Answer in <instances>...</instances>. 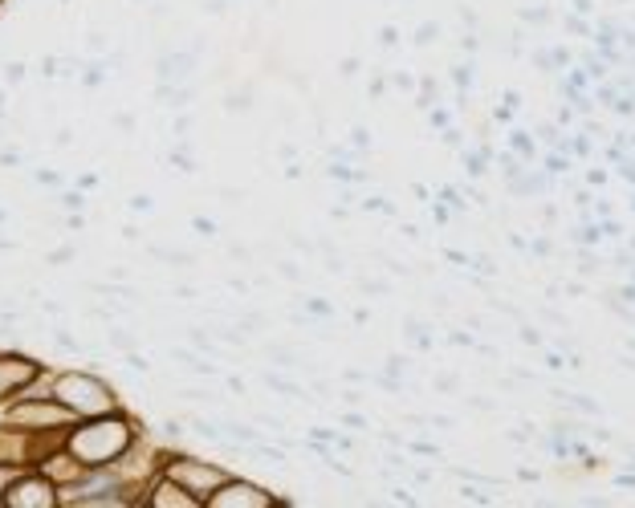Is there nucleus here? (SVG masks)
<instances>
[{
	"label": "nucleus",
	"mask_w": 635,
	"mask_h": 508,
	"mask_svg": "<svg viewBox=\"0 0 635 508\" xmlns=\"http://www.w3.org/2000/svg\"><path fill=\"white\" fill-rule=\"evenodd\" d=\"M546 366H550V370H562L566 358H562V354H546Z\"/></svg>",
	"instance_id": "obj_53"
},
{
	"label": "nucleus",
	"mask_w": 635,
	"mask_h": 508,
	"mask_svg": "<svg viewBox=\"0 0 635 508\" xmlns=\"http://www.w3.org/2000/svg\"><path fill=\"white\" fill-rule=\"evenodd\" d=\"M53 398H57L61 407H70L78 419L106 415V411H118V407H122L115 382H106V378L90 366L57 370V374H53Z\"/></svg>",
	"instance_id": "obj_2"
},
{
	"label": "nucleus",
	"mask_w": 635,
	"mask_h": 508,
	"mask_svg": "<svg viewBox=\"0 0 635 508\" xmlns=\"http://www.w3.org/2000/svg\"><path fill=\"white\" fill-rule=\"evenodd\" d=\"M228 391H236V394H244V378H236V374H233V378H228Z\"/></svg>",
	"instance_id": "obj_57"
},
{
	"label": "nucleus",
	"mask_w": 635,
	"mask_h": 508,
	"mask_svg": "<svg viewBox=\"0 0 635 508\" xmlns=\"http://www.w3.org/2000/svg\"><path fill=\"white\" fill-rule=\"evenodd\" d=\"M302 301V309H306L309 318H334V301H322L318 293H306V297H298Z\"/></svg>",
	"instance_id": "obj_19"
},
{
	"label": "nucleus",
	"mask_w": 635,
	"mask_h": 508,
	"mask_svg": "<svg viewBox=\"0 0 635 508\" xmlns=\"http://www.w3.org/2000/svg\"><path fill=\"white\" fill-rule=\"evenodd\" d=\"M587 184L603 187V184H607V171H590V175H587Z\"/></svg>",
	"instance_id": "obj_56"
},
{
	"label": "nucleus",
	"mask_w": 635,
	"mask_h": 508,
	"mask_svg": "<svg viewBox=\"0 0 635 508\" xmlns=\"http://www.w3.org/2000/svg\"><path fill=\"white\" fill-rule=\"evenodd\" d=\"M53 147H73V130H70V126L53 130Z\"/></svg>",
	"instance_id": "obj_45"
},
{
	"label": "nucleus",
	"mask_w": 635,
	"mask_h": 508,
	"mask_svg": "<svg viewBox=\"0 0 635 508\" xmlns=\"http://www.w3.org/2000/svg\"><path fill=\"white\" fill-rule=\"evenodd\" d=\"M0 423H8L17 431H70L78 415L49 394V398H8L0 411Z\"/></svg>",
	"instance_id": "obj_3"
},
{
	"label": "nucleus",
	"mask_w": 635,
	"mask_h": 508,
	"mask_svg": "<svg viewBox=\"0 0 635 508\" xmlns=\"http://www.w3.org/2000/svg\"><path fill=\"white\" fill-rule=\"evenodd\" d=\"M452 82H456V86H460V90H469V86H472V66H469V61H465V66H456V70H452Z\"/></svg>",
	"instance_id": "obj_37"
},
{
	"label": "nucleus",
	"mask_w": 635,
	"mask_h": 508,
	"mask_svg": "<svg viewBox=\"0 0 635 508\" xmlns=\"http://www.w3.org/2000/svg\"><path fill=\"white\" fill-rule=\"evenodd\" d=\"M338 73H342V77H354V73H358V61H354V57H346V61H342V70H338Z\"/></svg>",
	"instance_id": "obj_51"
},
{
	"label": "nucleus",
	"mask_w": 635,
	"mask_h": 508,
	"mask_svg": "<svg viewBox=\"0 0 635 508\" xmlns=\"http://www.w3.org/2000/svg\"><path fill=\"white\" fill-rule=\"evenodd\" d=\"M57 208L86 211V208H90V200H86V191H82V187H61V191H57Z\"/></svg>",
	"instance_id": "obj_18"
},
{
	"label": "nucleus",
	"mask_w": 635,
	"mask_h": 508,
	"mask_svg": "<svg viewBox=\"0 0 635 508\" xmlns=\"http://www.w3.org/2000/svg\"><path fill=\"white\" fill-rule=\"evenodd\" d=\"M143 508H204V505H200L180 480H171V476L159 472V476L147 484V492H143Z\"/></svg>",
	"instance_id": "obj_7"
},
{
	"label": "nucleus",
	"mask_w": 635,
	"mask_h": 508,
	"mask_svg": "<svg viewBox=\"0 0 635 508\" xmlns=\"http://www.w3.org/2000/svg\"><path fill=\"white\" fill-rule=\"evenodd\" d=\"M277 277H285V281H302V269H298V260H277Z\"/></svg>",
	"instance_id": "obj_34"
},
{
	"label": "nucleus",
	"mask_w": 635,
	"mask_h": 508,
	"mask_svg": "<svg viewBox=\"0 0 635 508\" xmlns=\"http://www.w3.org/2000/svg\"><path fill=\"white\" fill-rule=\"evenodd\" d=\"M70 260H78V244H61V248H49L45 253L49 269H61V264H70Z\"/></svg>",
	"instance_id": "obj_22"
},
{
	"label": "nucleus",
	"mask_w": 635,
	"mask_h": 508,
	"mask_svg": "<svg viewBox=\"0 0 635 508\" xmlns=\"http://www.w3.org/2000/svg\"><path fill=\"white\" fill-rule=\"evenodd\" d=\"M122 366L131 370V374H151V362H147V354H139V350H126V354H122Z\"/></svg>",
	"instance_id": "obj_26"
},
{
	"label": "nucleus",
	"mask_w": 635,
	"mask_h": 508,
	"mask_svg": "<svg viewBox=\"0 0 635 508\" xmlns=\"http://www.w3.org/2000/svg\"><path fill=\"white\" fill-rule=\"evenodd\" d=\"M49 342H53V346L61 350V354H73V358H86V342H82V338L73 334L70 325H53V329H49Z\"/></svg>",
	"instance_id": "obj_12"
},
{
	"label": "nucleus",
	"mask_w": 635,
	"mask_h": 508,
	"mask_svg": "<svg viewBox=\"0 0 635 508\" xmlns=\"http://www.w3.org/2000/svg\"><path fill=\"white\" fill-rule=\"evenodd\" d=\"M566 29H570V33H578V37H590V24L578 21V17H566Z\"/></svg>",
	"instance_id": "obj_44"
},
{
	"label": "nucleus",
	"mask_w": 635,
	"mask_h": 508,
	"mask_svg": "<svg viewBox=\"0 0 635 508\" xmlns=\"http://www.w3.org/2000/svg\"><path fill=\"white\" fill-rule=\"evenodd\" d=\"M521 17H525V21H534V24L550 21V13H546V8H521Z\"/></svg>",
	"instance_id": "obj_47"
},
{
	"label": "nucleus",
	"mask_w": 635,
	"mask_h": 508,
	"mask_svg": "<svg viewBox=\"0 0 635 508\" xmlns=\"http://www.w3.org/2000/svg\"><path fill=\"white\" fill-rule=\"evenodd\" d=\"M220 423H224V439L228 443H257L261 439V427L244 423V419H220Z\"/></svg>",
	"instance_id": "obj_15"
},
{
	"label": "nucleus",
	"mask_w": 635,
	"mask_h": 508,
	"mask_svg": "<svg viewBox=\"0 0 635 508\" xmlns=\"http://www.w3.org/2000/svg\"><path fill=\"white\" fill-rule=\"evenodd\" d=\"M261 382H265L269 391H277L282 398H306V387H302V382H293V378H285L282 370H265V374H261Z\"/></svg>",
	"instance_id": "obj_13"
},
{
	"label": "nucleus",
	"mask_w": 635,
	"mask_h": 508,
	"mask_svg": "<svg viewBox=\"0 0 635 508\" xmlns=\"http://www.w3.org/2000/svg\"><path fill=\"white\" fill-rule=\"evenodd\" d=\"M460 500H469V505H493V496H481L476 488H460Z\"/></svg>",
	"instance_id": "obj_41"
},
{
	"label": "nucleus",
	"mask_w": 635,
	"mask_h": 508,
	"mask_svg": "<svg viewBox=\"0 0 635 508\" xmlns=\"http://www.w3.org/2000/svg\"><path fill=\"white\" fill-rule=\"evenodd\" d=\"M0 114H8V86H0Z\"/></svg>",
	"instance_id": "obj_58"
},
{
	"label": "nucleus",
	"mask_w": 635,
	"mask_h": 508,
	"mask_svg": "<svg viewBox=\"0 0 635 508\" xmlns=\"http://www.w3.org/2000/svg\"><path fill=\"white\" fill-rule=\"evenodd\" d=\"M615 484H619V488H635V476H627V472H623V476H619Z\"/></svg>",
	"instance_id": "obj_59"
},
{
	"label": "nucleus",
	"mask_w": 635,
	"mask_h": 508,
	"mask_svg": "<svg viewBox=\"0 0 635 508\" xmlns=\"http://www.w3.org/2000/svg\"><path fill=\"white\" fill-rule=\"evenodd\" d=\"M17 472H21V463H0V508H4V492H8Z\"/></svg>",
	"instance_id": "obj_30"
},
{
	"label": "nucleus",
	"mask_w": 635,
	"mask_h": 508,
	"mask_svg": "<svg viewBox=\"0 0 635 508\" xmlns=\"http://www.w3.org/2000/svg\"><path fill=\"white\" fill-rule=\"evenodd\" d=\"M351 142H354V147H371V135L358 126V130H351Z\"/></svg>",
	"instance_id": "obj_49"
},
{
	"label": "nucleus",
	"mask_w": 635,
	"mask_h": 508,
	"mask_svg": "<svg viewBox=\"0 0 635 508\" xmlns=\"http://www.w3.org/2000/svg\"><path fill=\"white\" fill-rule=\"evenodd\" d=\"M489 151H465V167H469V175H485L489 167Z\"/></svg>",
	"instance_id": "obj_27"
},
{
	"label": "nucleus",
	"mask_w": 635,
	"mask_h": 508,
	"mask_svg": "<svg viewBox=\"0 0 635 508\" xmlns=\"http://www.w3.org/2000/svg\"><path fill=\"white\" fill-rule=\"evenodd\" d=\"M249 110H253V90H249V86L240 94L236 90L224 94V114H249Z\"/></svg>",
	"instance_id": "obj_17"
},
{
	"label": "nucleus",
	"mask_w": 635,
	"mask_h": 508,
	"mask_svg": "<svg viewBox=\"0 0 635 508\" xmlns=\"http://www.w3.org/2000/svg\"><path fill=\"white\" fill-rule=\"evenodd\" d=\"M440 204L452 208V211H465V200H460V191H456V187H444V191H440Z\"/></svg>",
	"instance_id": "obj_33"
},
{
	"label": "nucleus",
	"mask_w": 635,
	"mask_h": 508,
	"mask_svg": "<svg viewBox=\"0 0 635 508\" xmlns=\"http://www.w3.org/2000/svg\"><path fill=\"white\" fill-rule=\"evenodd\" d=\"M4 508H57V484L41 468H21L4 492Z\"/></svg>",
	"instance_id": "obj_5"
},
{
	"label": "nucleus",
	"mask_w": 635,
	"mask_h": 508,
	"mask_svg": "<svg viewBox=\"0 0 635 508\" xmlns=\"http://www.w3.org/2000/svg\"><path fill=\"white\" fill-rule=\"evenodd\" d=\"M171 293L180 301H196V285H171Z\"/></svg>",
	"instance_id": "obj_48"
},
{
	"label": "nucleus",
	"mask_w": 635,
	"mask_h": 508,
	"mask_svg": "<svg viewBox=\"0 0 635 508\" xmlns=\"http://www.w3.org/2000/svg\"><path fill=\"white\" fill-rule=\"evenodd\" d=\"M200 70V53L196 49H163L155 57V82H191Z\"/></svg>",
	"instance_id": "obj_8"
},
{
	"label": "nucleus",
	"mask_w": 635,
	"mask_h": 508,
	"mask_svg": "<svg viewBox=\"0 0 635 508\" xmlns=\"http://www.w3.org/2000/svg\"><path fill=\"white\" fill-rule=\"evenodd\" d=\"M228 4H233V0H204V13H208V17H224Z\"/></svg>",
	"instance_id": "obj_42"
},
{
	"label": "nucleus",
	"mask_w": 635,
	"mask_h": 508,
	"mask_svg": "<svg viewBox=\"0 0 635 508\" xmlns=\"http://www.w3.org/2000/svg\"><path fill=\"white\" fill-rule=\"evenodd\" d=\"M379 45L395 49V45H400V29H395V24H383V29H379Z\"/></svg>",
	"instance_id": "obj_36"
},
{
	"label": "nucleus",
	"mask_w": 635,
	"mask_h": 508,
	"mask_svg": "<svg viewBox=\"0 0 635 508\" xmlns=\"http://www.w3.org/2000/svg\"><path fill=\"white\" fill-rule=\"evenodd\" d=\"M391 82H395V86H403V90H411V86H416V77H407V73H395Z\"/></svg>",
	"instance_id": "obj_55"
},
{
	"label": "nucleus",
	"mask_w": 635,
	"mask_h": 508,
	"mask_svg": "<svg viewBox=\"0 0 635 508\" xmlns=\"http://www.w3.org/2000/svg\"><path fill=\"white\" fill-rule=\"evenodd\" d=\"M191 232L204 236V240H212V236H216V220H208V216H191Z\"/></svg>",
	"instance_id": "obj_31"
},
{
	"label": "nucleus",
	"mask_w": 635,
	"mask_h": 508,
	"mask_svg": "<svg viewBox=\"0 0 635 508\" xmlns=\"http://www.w3.org/2000/svg\"><path fill=\"white\" fill-rule=\"evenodd\" d=\"M163 476H171V480H180V484L188 488L191 496L200 500V505H208V496L216 492V488L224 484L228 476H233V468H224V463H212V460H196V456H188V451H180V447H171L163 460Z\"/></svg>",
	"instance_id": "obj_4"
},
{
	"label": "nucleus",
	"mask_w": 635,
	"mask_h": 508,
	"mask_svg": "<svg viewBox=\"0 0 635 508\" xmlns=\"http://www.w3.org/2000/svg\"><path fill=\"white\" fill-rule=\"evenodd\" d=\"M98 184H102V179H98L94 171H82V175H78V179H73V187H82V191H94Z\"/></svg>",
	"instance_id": "obj_40"
},
{
	"label": "nucleus",
	"mask_w": 635,
	"mask_h": 508,
	"mask_svg": "<svg viewBox=\"0 0 635 508\" xmlns=\"http://www.w3.org/2000/svg\"><path fill=\"white\" fill-rule=\"evenodd\" d=\"M106 346L118 350V354H126V350H139V338H135V334H131L126 325L110 322V325H106Z\"/></svg>",
	"instance_id": "obj_16"
},
{
	"label": "nucleus",
	"mask_w": 635,
	"mask_h": 508,
	"mask_svg": "<svg viewBox=\"0 0 635 508\" xmlns=\"http://www.w3.org/2000/svg\"><path fill=\"white\" fill-rule=\"evenodd\" d=\"M24 163V151L17 147H0V167H21Z\"/></svg>",
	"instance_id": "obj_35"
},
{
	"label": "nucleus",
	"mask_w": 635,
	"mask_h": 508,
	"mask_svg": "<svg viewBox=\"0 0 635 508\" xmlns=\"http://www.w3.org/2000/svg\"><path fill=\"white\" fill-rule=\"evenodd\" d=\"M265 358H269L277 370H298L302 366V354H298L293 346H285V342H269V346H265Z\"/></svg>",
	"instance_id": "obj_14"
},
{
	"label": "nucleus",
	"mask_w": 635,
	"mask_h": 508,
	"mask_svg": "<svg viewBox=\"0 0 635 508\" xmlns=\"http://www.w3.org/2000/svg\"><path fill=\"white\" fill-rule=\"evenodd\" d=\"M632 253H635V240H632Z\"/></svg>",
	"instance_id": "obj_61"
},
{
	"label": "nucleus",
	"mask_w": 635,
	"mask_h": 508,
	"mask_svg": "<svg viewBox=\"0 0 635 508\" xmlns=\"http://www.w3.org/2000/svg\"><path fill=\"white\" fill-rule=\"evenodd\" d=\"M566 167H570L566 155H546V175H562Z\"/></svg>",
	"instance_id": "obj_38"
},
{
	"label": "nucleus",
	"mask_w": 635,
	"mask_h": 508,
	"mask_svg": "<svg viewBox=\"0 0 635 508\" xmlns=\"http://www.w3.org/2000/svg\"><path fill=\"white\" fill-rule=\"evenodd\" d=\"M619 297H623V305H635V285H623V289H619Z\"/></svg>",
	"instance_id": "obj_54"
},
{
	"label": "nucleus",
	"mask_w": 635,
	"mask_h": 508,
	"mask_svg": "<svg viewBox=\"0 0 635 508\" xmlns=\"http://www.w3.org/2000/svg\"><path fill=\"white\" fill-rule=\"evenodd\" d=\"M0 224H8V211H4V208H0Z\"/></svg>",
	"instance_id": "obj_60"
},
{
	"label": "nucleus",
	"mask_w": 635,
	"mask_h": 508,
	"mask_svg": "<svg viewBox=\"0 0 635 508\" xmlns=\"http://www.w3.org/2000/svg\"><path fill=\"white\" fill-rule=\"evenodd\" d=\"M338 423H346L351 431H363V427H367V415H358V411H342V415H338Z\"/></svg>",
	"instance_id": "obj_39"
},
{
	"label": "nucleus",
	"mask_w": 635,
	"mask_h": 508,
	"mask_svg": "<svg viewBox=\"0 0 635 508\" xmlns=\"http://www.w3.org/2000/svg\"><path fill=\"white\" fill-rule=\"evenodd\" d=\"M184 423L191 427V435L204 439V443H220L224 439V423L212 415H196V411H184Z\"/></svg>",
	"instance_id": "obj_10"
},
{
	"label": "nucleus",
	"mask_w": 635,
	"mask_h": 508,
	"mask_svg": "<svg viewBox=\"0 0 635 508\" xmlns=\"http://www.w3.org/2000/svg\"><path fill=\"white\" fill-rule=\"evenodd\" d=\"M139 435L143 423L126 407H118V411H106V415L78 419L66 431V451L82 468H110L139 443Z\"/></svg>",
	"instance_id": "obj_1"
},
{
	"label": "nucleus",
	"mask_w": 635,
	"mask_h": 508,
	"mask_svg": "<svg viewBox=\"0 0 635 508\" xmlns=\"http://www.w3.org/2000/svg\"><path fill=\"white\" fill-rule=\"evenodd\" d=\"M509 147L518 151L521 159H534V155H538V147H534V139H530L525 130H513V135H509Z\"/></svg>",
	"instance_id": "obj_24"
},
{
	"label": "nucleus",
	"mask_w": 635,
	"mask_h": 508,
	"mask_svg": "<svg viewBox=\"0 0 635 508\" xmlns=\"http://www.w3.org/2000/svg\"><path fill=\"white\" fill-rule=\"evenodd\" d=\"M155 102L167 106L171 114L191 110V102H196V82H155Z\"/></svg>",
	"instance_id": "obj_9"
},
{
	"label": "nucleus",
	"mask_w": 635,
	"mask_h": 508,
	"mask_svg": "<svg viewBox=\"0 0 635 508\" xmlns=\"http://www.w3.org/2000/svg\"><path fill=\"white\" fill-rule=\"evenodd\" d=\"M126 208L135 211V216H151V211H155V200H151L147 191H135V195L126 200Z\"/></svg>",
	"instance_id": "obj_28"
},
{
	"label": "nucleus",
	"mask_w": 635,
	"mask_h": 508,
	"mask_svg": "<svg viewBox=\"0 0 635 508\" xmlns=\"http://www.w3.org/2000/svg\"><path fill=\"white\" fill-rule=\"evenodd\" d=\"M0 77H4L8 90H13V86H24V82H29V66H24V61H4V73H0Z\"/></svg>",
	"instance_id": "obj_21"
},
{
	"label": "nucleus",
	"mask_w": 635,
	"mask_h": 508,
	"mask_svg": "<svg viewBox=\"0 0 635 508\" xmlns=\"http://www.w3.org/2000/svg\"><path fill=\"white\" fill-rule=\"evenodd\" d=\"M578 260H583V273H599V264H603L594 253H578Z\"/></svg>",
	"instance_id": "obj_46"
},
{
	"label": "nucleus",
	"mask_w": 635,
	"mask_h": 508,
	"mask_svg": "<svg viewBox=\"0 0 635 508\" xmlns=\"http://www.w3.org/2000/svg\"><path fill=\"white\" fill-rule=\"evenodd\" d=\"M518 338L525 342V346H541V334L534 329V325H521V334H518Z\"/></svg>",
	"instance_id": "obj_43"
},
{
	"label": "nucleus",
	"mask_w": 635,
	"mask_h": 508,
	"mask_svg": "<svg viewBox=\"0 0 635 508\" xmlns=\"http://www.w3.org/2000/svg\"><path fill=\"white\" fill-rule=\"evenodd\" d=\"M33 184L61 191V187H66V175H61V171H53V167H33Z\"/></svg>",
	"instance_id": "obj_20"
},
{
	"label": "nucleus",
	"mask_w": 635,
	"mask_h": 508,
	"mask_svg": "<svg viewBox=\"0 0 635 508\" xmlns=\"http://www.w3.org/2000/svg\"><path fill=\"white\" fill-rule=\"evenodd\" d=\"M603 240V228L599 224H583V228H574V244H599Z\"/></svg>",
	"instance_id": "obj_29"
},
{
	"label": "nucleus",
	"mask_w": 635,
	"mask_h": 508,
	"mask_svg": "<svg viewBox=\"0 0 635 508\" xmlns=\"http://www.w3.org/2000/svg\"><path fill=\"white\" fill-rule=\"evenodd\" d=\"M122 240H126V244H135V240H143V232L135 228V224H126V228H122Z\"/></svg>",
	"instance_id": "obj_50"
},
{
	"label": "nucleus",
	"mask_w": 635,
	"mask_h": 508,
	"mask_svg": "<svg viewBox=\"0 0 635 508\" xmlns=\"http://www.w3.org/2000/svg\"><path fill=\"white\" fill-rule=\"evenodd\" d=\"M574 13H583V17H590V13H594V0H574Z\"/></svg>",
	"instance_id": "obj_52"
},
{
	"label": "nucleus",
	"mask_w": 635,
	"mask_h": 508,
	"mask_svg": "<svg viewBox=\"0 0 635 508\" xmlns=\"http://www.w3.org/2000/svg\"><path fill=\"white\" fill-rule=\"evenodd\" d=\"M37 73H41L45 82H57V77H61V53H45V57L37 61Z\"/></svg>",
	"instance_id": "obj_23"
},
{
	"label": "nucleus",
	"mask_w": 635,
	"mask_h": 508,
	"mask_svg": "<svg viewBox=\"0 0 635 508\" xmlns=\"http://www.w3.org/2000/svg\"><path fill=\"white\" fill-rule=\"evenodd\" d=\"M147 256L163 260L171 269H191V264H196V253H191V248H171V244H147Z\"/></svg>",
	"instance_id": "obj_11"
},
{
	"label": "nucleus",
	"mask_w": 635,
	"mask_h": 508,
	"mask_svg": "<svg viewBox=\"0 0 635 508\" xmlns=\"http://www.w3.org/2000/svg\"><path fill=\"white\" fill-rule=\"evenodd\" d=\"M86 53H90V57H106V53H110V37H106V33H86Z\"/></svg>",
	"instance_id": "obj_25"
},
{
	"label": "nucleus",
	"mask_w": 635,
	"mask_h": 508,
	"mask_svg": "<svg viewBox=\"0 0 635 508\" xmlns=\"http://www.w3.org/2000/svg\"><path fill=\"white\" fill-rule=\"evenodd\" d=\"M273 505H285V500H277L269 488H261V484H253V480H244V476L233 472V476L208 496L204 508H273Z\"/></svg>",
	"instance_id": "obj_6"
},
{
	"label": "nucleus",
	"mask_w": 635,
	"mask_h": 508,
	"mask_svg": "<svg viewBox=\"0 0 635 508\" xmlns=\"http://www.w3.org/2000/svg\"><path fill=\"white\" fill-rule=\"evenodd\" d=\"M436 37H440V24L432 21V24H420V29H416V45H432V41H436Z\"/></svg>",
	"instance_id": "obj_32"
}]
</instances>
